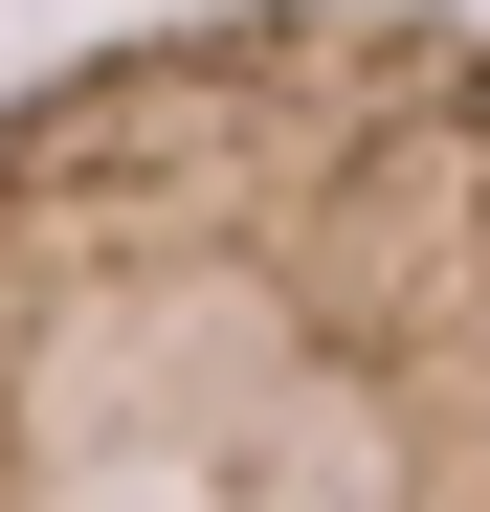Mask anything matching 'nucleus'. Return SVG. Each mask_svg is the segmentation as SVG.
Returning <instances> with one entry per match:
<instances>
[{
	"instance_id": "1",
	"label": "nucleus",
	"mask_w": 490,
	"mask_h": 512,
	"mask_svg": "<svg viewBox=\"0 0 490 512\" xmlns=\"http://www.w3.org/2000/svg\"><path fill=\"white\" fill-rule=\"evenodd\" d=\"M0 512H490L468 0H179L0 90Z\"/></svg>"
}]
</instances>
